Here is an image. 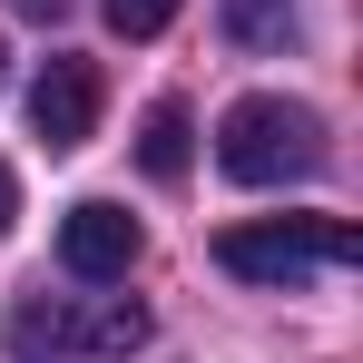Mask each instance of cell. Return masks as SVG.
I'll use <instances>...</instances> for the list:
<instances>
[{
    "instance_id": "obj_1",
    "label": "cell",
    "mask_w": 363,
    "mask_h": 363,
    "mask_svg": "<svg viewBox=\"0 0 363 363\" xmlns=\"http://www.w3.org/2000/svg\"><path fill=\"white\" fill-rule=\"evenodd\" d=\"M324 118L304 108V99H236L226 118H216V167L236 186H304L324 177Z\"/></svg>"
},
{
    "instance_id": "obj_2",
    "label": "cell",
    "mask_w": 363,
    "mask_h": 363,
    "mask_svg": "<svg viewBox=\"0 0 363 363\" xmlns=\"http://www.w3.org/2000/svg\"><path fill=\"white\" fill-rule=\"evenodd\" d=\"M363 255V236L344 216H265V226H226L216 236V265L245 275V285H314V275H344Z\"/></svg>"
},
{
    "instance_id": "obj_3",
    "label": "cell",
    "mask_w": 363,
    "mask_h": 363,
    "mask_svg": "<svg viewBox=\"0 0 363 363\" xmlns=\"http://www.w3.org/2000/svg\"><path fill=\"white\" fill-rule=\"evenodd\" d=\"M20 354H138L147 344V304H89V314H10Z\"/></svg>"
},
{
    "instance_id": "obj_4",
    "label": "cell",
    "mask_w": 363,
    "mask_h": 363,
    "mask_svg": "<svg viewBox=\"0 0 363 363\" xmlns=\"http://www.w3.org/2000/svg\"><path fill=\"white\" fill-rule=\"evenodd\" d=\"M60 265L79 275V285H118L128 265H138V216L108 206V196L69 206V216H60Z\"/></svg>"
},
{
    "instance_id": "obj_5",
    "label": "cell",
    "mask_w": 363,
    "mask_h": 363,
    "mask_svg": "<svg viewBox=\"0 0 363 363\" xmlns=\"http://www.w3.org/2000/svg\"><path fill=\"white\" fill-rule=\"evenodd\" d=\"M30 128L50 147H89V128H99V69L89 60H50L30 79Z\"/></svg>"
},
{
    "instance_id": "obj_6",
    "label": "cell",
    "mask_w": 363,
    "mask_h": 363,
    "mask_svg": "<svg viewBox=\"0 0 363 363\" xmlns=\"http://www.w3.org/2000/svg\"><path fill=\"white\" fill-rule=\"evenodd\" d=\"M186 138H196V128H186V108H177V99H157V108H147V128H138V167H147L157 186H177V177H186Z\"/></svg>"
},
{
    "instance_id": "obj_7",
    "label": "cell",
    "mask_w": 363,
    "mask_h": 363,
    "mask_svg": "<svg viewBox=\"0 0 363 363\" xmlns=\"http://www.w3.org/2000/svg\"><path fill=\"white\" fill-rule=\"evenodd\" d=\"M226 40H245V50L285 40V0H226Z\"/></svg>"
},
{
    "instance_id": "obj_8",
    "label": "cell",
    "mask_w": 363,
    "mask_h": 363,
    "mask_svg": "<svg viewBox=\"0 0 363 363\" xmlns=\"http://www.w3.org/2000/svg\"><path fill=\"white\" fill-rule=\"evenodd\" d=\"M167 20H177V0H108V30L118 40H157Z\"/></svg>"
},
{
    "instance_id": "obj_9",
    "label": "cell",
    "mask_w": 363,
    "mask_h": 363,
    "mask_svg": "<svg viewBox=\"0 0 363 363\" xmlns=\"http://www.w3.org/2000/svg\"><path fill=\"white\" fill-rule=\"evenodd\" d=\"M10 216H20V177L0 167V226H10Z\"/></svg>"
},
{
    "instance_id": "obj_10",
    "label": "cell",
    "mask_w": 363,
    "mask_h": 363,
    "mask_svg": "<svg viewBox=\"0 0 363 363\" xmlns=\"http://www.w3.org/2000/svg\"><path fill=\"white\" fill-rule=\"evenodd\" d=\"M10 10H30V20H60V10H69V0H10Z\"/></svg>"
},
{
    "instance_id": "obj_11",
    "label": "cell",
    "mask_w": 363,
    "mask_h": 363,
    "mask_svg": "<svg viewBox=\"0 0 363 363\" xmlns=\"http://www.w3.org/2000/svg\"><path fill=\"white\" fill-rule=\"evenodd\" d=\"M0 89H10V50H0Z\"/></svg>"
}]
</instances>
